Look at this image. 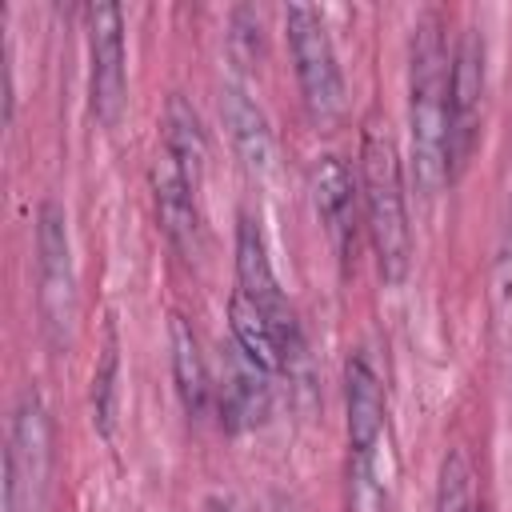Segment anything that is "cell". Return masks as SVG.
Segmentation results:
<instances>
[{
  "label": "cell",
  "mask_w": 512,
  "mask_h": 512,
  "mask_svg": "<svg viewBox=\"0 0 512 512\" xmlns=\"http://www.w3.org/2000/svg\"><path fill=\"white\" fill-rule=\"evenodd\" d=\"M448 76L452 56L444 40L440 12H424L412 28V68H408V136H412V184L432 200L448 176Z\"/></svg>",
  "instance_id": "cell-1"
},
{
  "label": "cell",
  "mask_w": 512,
  "mask_h": 512,
  "mask_svg": "<svg viewBox=\"0 0 512 512\" xmlns=\"http://www.w3.org/2000/svg\"><path fill=\"white\" fill-rule=\"evenodd\" d=\"M360 200L376 252V268L384 284H400L412 264V228L404 208V176L400 152L384 128H368L360 144Z\"/></svg>",
  "instance_id": "cell-2"
},
{
  "label": "cell",
  "mask_w": 512,
  "mask_h": 512,
  "mask_svg": "<svg viewBox=\"0 0 512 512\" xmlns=\"http://www.w3.org/2000/svg\"><path fill=\"white\" fill-rule=\"evenodd\" d=\"M36 308L48 348L64 352L76 328V264L68 216L56 200H44L36 212Z\"/></svg>",
  "instance_id": "cell-3"
},
{
  "label": "cell",
  "mask_w": 512,
  "mask_h": 512,
  "mask_svg": "<svg viewBox=\"0 0 512 512\" xmlns=\"http://www.w3.org/2000/svg\"><path fill=\"white\" fill-rule=\"evenodd\" d=\"M236 292L248 296L264 320L272 324L276 340H280V352H284V372L296 376L308 368V348H304V328L272 272V260H268V248H264V236H260V224L244 212L240 224H236Z\"/></svg>",
  "instance_id": "cell-4"
},
{
  "label": "cell",
  "mask_w": 512,
  "mask_h": 512,
  "mask_svg": "<svg viewBox=\"0 0 512 512\" xmlns=\"http://www.w3.org/2000/svg\"><path fill=\"white\" fill-rule=\"evenodd\" d=\"M52 480V420L36 392H24L12 412L4 452V512H44Z\"/></svg>",
  "instance_id": "cell-5"
},
{
  "label": "cell",
  "mask_w": 512,
  "mask_h": 512,
  "mask_svg": "<svg viewBox=\"0 0 512 512\" xmlns=\"http://www.w3.org/2000/svg\"><path fill=\"white\" fill-rule=\"evenodd\" d=\"M284 32H288V48H292V64H296L308 116L316 124H332L344 112V76H340L324 16L308 4H292L284 12Z\"/></svg>",
  "instance_id": "cell-6"
},
{
  "label": "cell",
  "mask_w": 512,
  "mask_h": 512,
  "mask_svg": "<svg viewBox=\"0 0 512 512\" xmlns=\"http://www.w3.org/2000/svg\"><path fill=\"white\" fill-rule=\"evenodd\" d=\"M88 108L96 124L112 128L128 100L124 16L116 4H88Z\"/></svg>",
  "instance_id": "cell-7"
},
{
  "label": "cell",
  "mask_w": 512,
  "mask_h": 512,
  "mask_svg": "<svg viewBox=\"0 0 512 512\" xmlns=\"http://www.w3.org/2000/svg\"><path fill=\"white\" fill-rule=\"evenodd\" d=\"M484 36L468 28L452 52V76H448V176L456 180L464 164L476 152L480 140V108H484Z\"/></svg>",
  "instance_id": "cell-8"
},
{
  "label": "cell",
  "mask_w": 512,
  "mask_h": 512,
  "mask_svg": "<svg viewBox=\"0 0 512 512\" xmlns=\"http://www.w3.org/2000/svg\"><path fill=\"white\" fill-rule=\"evenodd\" d=\"M220 424L228 432L260 428L272 412V372L244 356L232 340L220 348V384H216Z\"/></svg>",
  "instance_id": "cell-9"
},
{
  "label": "cell",
  "mask_w": 512,
  "mask_h": 512,
  "mask_svg": "<svg viewBox=\"0 0 512 512\" xmlns=\"http://www.w3.org/2000/svg\"><path fill=\"white\" fill-rule=\"evenodd\" d=\"M152 196H156V216H160L168 244L184 260H196L204 252V224H200L196 188L184 180V172L172 164V156L164 148L152 164Z\"/></svg>",
  "instance_id": "cell-10"
},
{
  "label": "cell",
  "mask_w": 512,
  "mask_h": 512,
  "mask_svg": "<svg viewBox=\"0 0 512 512\" xmlns=\"http://www.w3.org/2000/svg\"><path fill=\"white\" fill-rule=\"evenodd\" d=\"M308 192H312V208H316L324 232L332 236L340 260H348L352 232H356V196H360L348 164L340 156H320L308 172Z\"/></svg>",
  "instance_id": "cell-11"
},
{
  "label": "cell",
  "mask_w": 512,
  "mask_h": 512,
  "mask_svg": "<svg viewBox=\"0 0 512 512\" xmlns=\"http://www.w3.org/2000/svg\"><path fill=\"white\" fill-rule=\"evenodd\" d=\"M344 420L352 456H376L384 440V388L364 352L348 356L344 364Z\"/></svg>",
  "instance_id": "cell-12"
},
{
  "label": "cell",
  "mask_w": 512,
  "mask_h": 512,
  "mask_svg": "<svg viewBox=\"0 0 512 512\" xmlns=\"http://www.w3.org/2000/svg\"><path fill=\"white\" fill-rule=\"evenodd\" d=\"M220 116H224V128H228V140L240 156V164L256 176L272 172L276 164V140H272V128H268V116L264 108L240 88V84H224L220 92Z\"/></svg>",
  "instance_id": "cell-13"
},
{
  "label": "cell",
  "mask_w": 512,
  "mask_h": 512,
  "mask_svg": "<svg viewBox=\"0 0 512 512\" xmlns=\"http://www.w3.org/2000/svg\"><path fill=\"white\" fill-rule=\"evenodd\" d=\"M168 348H172V380H176V396H180V408L188 420H204L216 388H212V376L204 368V356H200V344H196V332L192 324L176 312L172 324H168Z\"/></svg>",
  "instance_id": "cell-14"
},
{
  "label": "cell",
  "mask_w": 512,
  "mask_h": 512,
  "mask_svg": "<svg viewBox=\"0 0 512 512\" xmlns=\"http://www.w3.org/2000/svg\"><path fill=\"white\" fill-rule=\"evenodd\" d=\"M164 152L172 156V164L184 172V180L200 192L204 184V168H208V136L200 128L196 108L176 92L164 104Z\"/></svg>",
  "instance_id": "cell-15"
},
{
  "label": "cell",
  "mask_w": 512,
  "mask_h": 512,
  "mask_svg": "<svg viewBox=\"0 0 512 512\" xmlns=\"http://www.w3.org/2000/svg\"><path fill=\"white\" fill-rule=\"evenodd\" d=\"M228 328H232V344H236L244 356H252V360H256L260 368H268L272 376L284 372V352H280V340H276L272 324H268L264 312H260L248 296H240V292L228 296Z\"/></svg>",
  "instance_id": "cell-16"
},
{
  "label": "cell",
  "mask_w": 512,
  "mask_h": 512,
  "mask_svg": "<svg viewBox=\"0 0 512 512\" xmlns=\"http://www.w3.org/2000/svg\"><path fill=\"white\" fill-rule=\"evenodd\" d=\"M432 512H484L476 504V472L468 452L452 448L440 464V480H436V504Z\"/></svg>",
  "instance_id": "cell-17"
},
{
  "label": "cell",
  "mask_w": 512,
  "mask_h": 512,
  "mask_svg": "<svg viewBox=\"0 0 512 512\" xmlns=\"http://www.w3.org/2000/svg\"><path fill=\"white\" fill-rule=\"evenodd\" d=\"M116 392H120V348H116V328L108 324V344L92 372V424L100 436H112L116 428Z\"/></svg>",
  "instance_id": "cell-18"
},
{
  "label": "cell",
  "mask_w": 512,
  "mask_h": 512,
  "mask_svg": "<svg viewBox=\"0 0 512 512\" xmlns=\"http://www.w3.org/2000/svg\"><path fill=\"white\" fill-rule=\"evenodd\" d=\"M348 512H384V480L376 456L348 460Z\"/></svg>",
  "instance_id": "cell-19"
},
{
  "label": "cell",
  "mask_w": 512,
  "mask_h": 512,
  "mask_svg": "<svg viewBox=\"0 0 512 512\" xmlns=\"http://www.w3.org/2000/svg\"><path fill=\"white\" fill-rule=\"evenodd\" d=\"M228 52L240 68H252L264 52V24L256 8H236L228 20Z\"/></svg>",
  "instance_id": "cell-20"
},
{
  "label": "cell",
  "mask_w": 512,
  "mask_h": 512,
  "mask_svg": "<svg viewBox=\"0 0 512 512\" xmlns=\"http://www.w3.org/2000/svg\"><path fill=\"white\" fill-rule=\"evenodd\" d=\"M492 304H496V328H500L504 344H512V232H508V244H504L500 260H496Z\"/></svg>",
  "instance_id": "cell-21"
},
{
  "label": "cell",
  "mask_w": 512,
  "mask_h": 512,
  "mask_svg": "<svg viewBox=\"0 0 512 512\" xmlns=\"http://www.w3.org/2000/svg\"><path fill=\"white\" fill-rule=\"evenodd\" d=\"M208 512H248V508H244L236 496H212V500H208Z\"/></svg>",
  "instance_id": "cell-22"
},
{
  "label": "cell",
  "mask_w": 512,
  "mask_h": 512,
  "mask_svg": "<svg viewBox=\"0 0 512 512\" xmlns=\"http://www.w3.org/2000/svg\"><path fill=\"white\" fill-rule=\"evenodd\" d=\"M272 512H292V504H284V500H276V508Z\"/></svg>",
  "instance_id": "cell-23"
}]
</instances>
